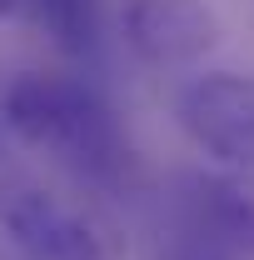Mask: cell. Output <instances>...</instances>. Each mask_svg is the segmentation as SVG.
<instances>
[{
    "label": "cell",
    "mask_w": 254,
    "mask_h": 260,
    "mask_svg": "<svg viewBox=\"0 0 254 260\" xmlns=\"http://www.w3.org/2000/svg\"><path fill=\"white\" fill-rule=\"evenodd\" d=\"M0 125L20 145L70 170L75 180L115 190L130 175V135L110 100L95 85L75 75H45V70H20L0 90Z\"/></svg>",
    "instance_id": "1"
},
{
    "label": "cell",
    "mask_w": 254,
    "mask_h": 260,
    "mask_svg": "<svg viewBox=\"0 0 254 260\" xmlns=\"http://www.w3.org/2000/svg\"><path fill=\"white\" fill-rule=\"evenodd\" d=\"M0 230L25 260H115V240L95 215L50 190L0 135Z\"/></svg>",
    "instance_id": "2"
},
{
    "label": "cell",
    "mask_w": 254,
    "mask_h": 260,
    "mask_svg": "<svg viewBox=\"0 0 254 260\" xmlns=\"http://www.w3.org/2000/svg\"><path fill=\"white\" fill-rule=\"evenodd\" d=\"M180 125L194 145L234 170H254V75L209 70L180 95Z\"/></svg>",
    "instance_id": "3"
},
{
    "label": "cell",
    "mask_w": 254,
    "mask_h": 260,
    "mask_svg": "<svg viewBox=\"0 0 254 260\" xmlns=\"http://www.w3.org/2000/svg\"><path fill=\"white\" fill-rule=\"evenodd\" d=\"M120 25L130 50L150 65H194L220 40V20L204 0H130Z\"/></svg>",
    "instance_id": "4"
},
{
    "label": "cell",
    "mask_w": 254,
    "mask_h": 260,
    "mask_svg": "<svg viewBox=\"0 0 254 260\" xmlns=\"http://www.w3.org/2000/svg\"><path fill=\"white\" fill-rule=\"evenodd\" d=\"M20 20L40 25L65 55H85L100 35V0H20Z\"/></svg>",
    "instance_id": "5"
},
{
    "label": "cell",
    "mask_w": 254,
    "mask_h": 260,
    "mask_svg": "<svg viewBox=\"0 0 254 260\" xmlns=\"http://www.w3.org/2000/svg\"><path fill=\"white\" fill-rule=\"evenodd\" d=\"M20 15V0H0V20H15Z\"/></svg>",
    "instance_id": "6"
}]
</instances>
